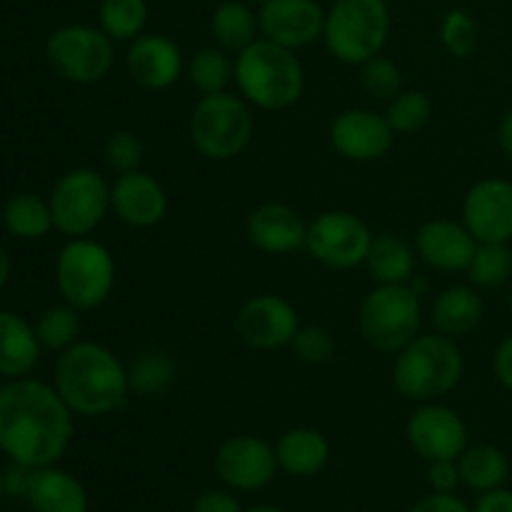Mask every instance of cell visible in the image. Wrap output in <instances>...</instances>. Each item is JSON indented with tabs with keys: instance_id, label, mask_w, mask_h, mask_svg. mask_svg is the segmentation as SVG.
Masks as SVG:
<instances>
[{
	"instance_id": "18",
	"label": "cell",
	"mask_w": 512,
	"mask_h": 512,
	"mask_svg": "<svg viewBox=\"0 0 512 512\" xmlns=\"http://www.w3.org/2000/svg\"><path fill=\"white\" fill-rule=\"evenodd\" d=\"M125 68L140 88L168 90L185 73V58L178 43L168 35L143 33L128 45Z\"/></svg>"
},
{
	"instance_id": "14",
	"label": "cell",
	"mask_w": 512,
	"mask_h": 512,
	"mask_svg": "<svg viewBox=\"0 0 512 512\" xmlns=\"http://www.w3.org/2000/svg\"><path fill=\"white\" fill-rule=\"evenodd\" d=\"M395 130L385 113L368 108H348L330 120L328 143L340 158L350 163L383 160L395 145Z\"/></svg>"
},
{
	"instance_id": "31",
	"label": "cell",
	"mask_w": 512,
	"mask_h": 512,
	"mask_svg": "<svg viewBox=\"0 0 512 512\" xmlns=\"http://www.w3.org/2000/svg\"><path fill=\"white\" fill-rule=\"evenodd\" d=\"M148 25L145 0H100L98 28L113 43H133Z\"/></svg>"
},
{
	"instance_id": "49",
	"label": "cell",
	"mask_w": 512,
	"mask_h": 512,
	"mask_svg": "<svg viewBox=\"0 0 512 512\" xmlns=\"http://www.w3.org/2000/svg\"><path fill=\"white\" fill-rule=\"evenodd\" d=\"M5 495V483H3V470H0V498Z\"/></svg>"
},
{
	"instance_id": "44",
	"label": "cell",
	"mask_w": 512,
	"mask_h": 512,
	"mask_svg": "<svg viewBox=\"0 0 512 512\" xmlns=\"http://www.w3.org/2000/svg\"><path fill=\"white\" fill-rule=\"evenodd\" d=\"M493 373L495 380L503 385L505 390H512V333L500 340L493 355Z\"/></svg>"
},
{
	"instance_id": "50",
	"label": "cell",
	"mask_w": 512,
	"mask_h": 512,
	"mask_svg": "<svg viewBox=\"0 0 512 512\" xmlns=\"http://www.w3.org/2000/svg\"><path fill=\"white\" fill-rule=\"evenodd\" d=\"M250 3H258V5H263V3H265V0H250Z\"/></svg>"
},
{
	"instance_id": "13",
	"label": "cell",
	"mask_w": 512,
	"mask_h": 512,
	"mask_svg": "<svg viewBox=\"0 0 512 512\" xmlns=\"http://www.w3.org/2000/svg\"><path fill=\"white\" fill-rule=\"evenodd\" d=\"M213 468L220 483L238 493L263 490L280 470L275 448L258 435H233L223 440L215 450Z\"/></svg>"
},
{
	"instance_id": "33",
	"label": "cell",
	"mask_w": 512,
	"mask_h": 512,
	"mask_svg": "<svg viewBox=\"0 0 512 512\" xmlns=\"http://www.w3.org/2000/svg\"><path fill=\"white\" fill-rule=\"evenodd\" d=\"M35 333H38L43 350H53V353H63L70 345L78 343L80 335V310L73 308L70 303L50 305L43 310L35 323Z\"/></svg>"
},
{
	"instance_id": "17",
	"label": "cell",
	"mask_w": 512,
	"mask_h": 512,
	"mask_svg": "<svg viewBox=\"0 0 512 512\" xmlns=\"http://www.w3.org/2000/svg\"><path fill=\"white\" fill-rule=\"evenodd\" d=\"M463 223L478 243L512 240V183L505 178H483L463 198Z\"/></svg>"
},
{
	"instance_id": "6",
	"label": "cell",
	"mask_w": 512,
	"mask_h": 512,
	"mask_svg": "<svg viewBox=\"0 0 512 512\" xmlns=\"http://www.w3.org/2000/svg\"><path fill=\"white\" fill-rule=\"evenodd\" d=\"M190 143L203 158L233 160L245 153L255 133V118L243 95H200L188 120Z\"/></svg>"
},
{
	"instance_id": "3",
	"label": "cell",
	"mask_w": 512,
	"mask_h": 512,
	"mask_svg": "<svg viewBox=\"0 0 512 512\" xmlns=\"http://www.w3.org/2000/svg\"><path fill=\"white\" fill-rule=\"evenodd\" d=\"M235 85L253 108L288 110L303 98L305 68L295 50L258 38L235 55Z\"/></svg>"
},
{
	"instance_id": "30",
	"label": "cell",
	"mask_w": 512,
	"mask_h": 512,
	"mask_svg": "<svg viewBox=\"0 0 512 512\" xmlns=\"http://www.w3.org/2000/svg\"><path fill=\"white\" fill-rule=\"evenodd\" d=\"M185 75L200 95L225 93L228 85L235 83V58H230L228 50L218 48V45L200 48L185 63Z\"/></svg>"
},
{
	"instance_id": "43",
	"label": "cell",
	"mask_w": 512,
	"mask_h": 512,
	"mask_svg": "<svg viewBox=\"0 0 512 512\" xmlns=\"http://www.w3.org/2000/svg\"><path fill=\"white\" fill-rule=\"evenodd\" d=\"M410 512H473L453 493H430L410 508Z\"/></svg>"
},
{
	"instance_id": "22",
	"label": "cell",
	"mask_w": 512,
	"mask_h": 512,
	"mask_svg": "<svg viewBox=\"0 0 512 512\" xmlns=\"http://www.w3.org/2000/svg\"><path fill=\"white\" fill-rule=\"evenodd\" d=\"M485 303L473 285H450L435 298L430 320L435 333L445 338H468L480 323H483Z\"/></svg>"
},
{
	"instance_id": "7",
	"label": "cell",
	"mask_w": 512,
	"mask_h": 512,
	"mask_svg": "<svg viewBox=\"0 0 512 512\" xmlns=\"http://www.w3.org/2000/svg\"><path fill=\"white\" fill-rule=\"evenodd\" d=\"M118 265L103 243L88 238H70L55 260V283L65 303L73 308L95 310L113 295Z\"/></svg>"
},
{
	"instance_id": "37",
	"label": "cell",
	"mask_w": 512,
	"mask_h": 512,
	"mask_svg": "<svg viewBox=\"0 0 512 512\" xmlns=\"http://www.w3.org/2000/svg\"><path fill=\"white\" fill-rule=\"evenodd\" d=\"M360 68V88L368 93V98L378 100V103H390L403 93V73H400L398 63L390 60L388 55H375V58L365 60Z\"/></svg>"
},
{
	"instance_id": "16",
	"label": "cell",
	"mask_w": 512,
	"mask_h": 512,
	"mask_svg": "<svg viewBox=\"0 0 512 512\" xmlns=\"http://www.w3.org/2000/svg\"><path fill=\"white\" fill-rule=\"evenodd\" d=\"M260 38L300 50L323 40L325 10L318 0H265L258 10Z\"/></svg>"
},
{
	"instance_id": "11",
	"label": "cell",
	"mask_w": 512,
	"mask_h": 512,
	"mask_svg": "<svg viewBox=\"0 0 512 512\" xmlns=\"http://www.w3.org/2000/svg\"><path fill=\"white\" fill-rule=\"evenodd\" d=\"M373 233L350 210H325L308 223L305 250L330 270H353L365 265Z\"/></svg>"
},
{
	"instance_id": "34",
	"label": "cell",
	"mask_w": 512,
	"mask_h": 512,
	"mask_svg": "<svg viewBox=\"0 0 512 512\" xmlns=\"http://www.w3.org/2000/svg\"><path fill=\"white\" fill-rule=\"evenodd\" d=\"M470 283L478 288H498L512 278L510 243H478L468 270Z\"/></svg>"
},
{
	"instance_id": "39",
	"label": "cell",
	"mask_w": 512,
	"mask_h": 512,
	"mask_svg": "<svg viewBox=\"0 0 512 512\" xmlns=\"http://www.w3.org/2000/svg\"><path fill=\"white\" fill-rule=\"evenodd\" d=\"M103 158L115 175L133 173V170H140V163H143V143L133 130H115L105 140Z\"/></svg>"
},
{
	"instance_id": "35",
	"label": "cell",
	"mask_w": 512,
	"mask_h": 512,
	"mask_svg": "<svg viewBox=\"0 0 512 512\" xmlns=\"http://www.w3.org/2000/svg\"><path fill=\"white\" fill-rule=\"evenodd\" d=\"M385 118H388L395 135L420 133L433 118V100L423 90H403L398 98L388 103Z\"/></svg>"
},
{
	"instance_id": "4",
	"label": "cell",
	"mask_w": 512,
	"mask_h": 512,
	"mask_svg": "<svg viewBox=\"0 0 512 512\" xmlns=\"http://www.w3.org/2000/svg\"><path fill=\"white\" fill-rule=\"evenodd\" d=\"M465 375L458 340L440 333L415 335L393 360V385L413 403H433L453 393Z\"/></svg>"
},
{
	"instance_id": "32",
	"label": "cell",
	"mask_w": 512,
	"mask_h": 512,
	"mask_svg": "<svg viewBox=\"0 0 512 512\" xmlns=\"http://www.w3.org/2000/svg\"><path fill=\"white\" fill-rule=\"evenodd\" d=\"M178 365L165 350H145L128 365L130 390L138 395H163L173 385Z\"/></svg>"
},
{
	"instance_id": "5",
	"label": "cell",
	"mask_w": 512,
	"mask_h": 512,
	"mask_svg": "<svg viewBox=\"0 0 512 512\" xmlns=\"http://www.w3.org/2000/svg\"><path fill=\"white\" fill-rule=\"evenodd\" d=\"M390 35V10L385 0H335L325 10L323 43L343 65H363L383 53Z\"/></svg>"
},
{
	"instance_id": "28",
	"label": "cell",
	"mask_w": 512,
	"mask_h": 512,
	"mask_svg": "<svg viewBox=\"0 0 512 512\" xmlns=\"http://www.w3.org/2000/svg\"><path fill=\"white\" fill-rule=\"evenodd\" d=\"M460 483L468 485L475 493L503 488L510 475V460L500 448L488 443L468 445L458 458Z\"/></svg>"
},
{
	"instance_id": "48",
	"label": "cell",
	"mask_w": 512,
	"mask_h": 512,
	"mask_svg": "<svg viewBox=\"0 0 512 512\" xmlns=\"http://www.w3.org/2000/svg\"><path fill=\"white\" fill-rule=\"evenodd\" d=\"M245 512H285L283 508H275V505H255V508L245 510Z\"/></svg>"
},
{
	"instance_id": "9",
	"label": "cell",
	"mask_w": 512,
	"mask_h": 512,
	"mask_svg": "<svg viewBox=\"0 0 512 512\" xmlns=\"http://www.w3.org/2000/svg\"><path fill=\"white\" fill-rule=\"evenodd\" d=\"M45 60L60 80L93 85L108 78L113 70L115 43L95 25H63L45 43Z\"/></svg>"
},
{
	"instance_id": "20",
	"label": "cell",
	"mask_w": 512,
	"mask_h": 512,
	"mask_svg": "<svg viewBox=\"0 0 512 512\" xmlns=\"http://www.w3.org/2000/svg\"><path fill=\"white\" fill-rule=\"evenodd\" d=\"M478 240L473 238L463 220L433 218L425 220L415 233V253L428 268L443 273H460L468 270L473 260Z\"/></svg>"
},
{
	"instance_id": "38",
	"label": "cell",
	"mask_w": 512,
	"mask_h": 512,
	"mask_svg": "<svg viewBox=\"0 0 512 512\" xmlns=\"http://www.w3.org/2000/svg\"><path fill=\"white\" fill-rule=\"evenodd\" d=\"M290 353L305 365H325L335 358V338L330 330L320 325H300L298 333L290 340Z\"/></svg>"
},
{
	"instance_id": "25",
	"label": "cell",
	"mask_w": 512,
	"mask_h": 512,
	"mask_svg": "<svg viewBox=\"0 0 512 512\" xmlns=\"http://www.w3.org/2000/svg\"><path fill=\"white\" fill-rule=\"evenodd\" d=\"M25 500L33 512H88V493L83 483L73 473L55 465L35 470L33 485Z\"/></svg>"
},
{
	"instance_id": "21",
	"label": "cell",
	"mask_w": 512,
	"mask_h": 512,
	"mask_svg": "<svg viewBox=\"0 0 512 512\" xmlns=\"http://www.w3.org/2000/svg\"><path fill=\"white\" fill-rule=\"evenodd\" d=\"M248 240L268 255H290L305 248L308 223L295 208L285 203H263L250 210L245 220Z\"/></svg>"
},
{
	"instance_id": "12",
	"label": "cell",
	"mask_w": 512,
	"mask_h": 512,
	"mask_svg": "<svg viewBox=\"0 0 512 512\" xmlns=\"http://www.w3.org/2000/svg\"><path fill=\"white\" fill-rule=\"evenodd\" d=\"M405 438L415 455L433 463V460H458L468 448V425L458 410L433 400L418 403L405 423Z\"/></svg>"
},
{
	"instance_id": "2",
	"label": "cell",
	"mask_w": 512,
	"mask_h": 512,
	"mask_svg": "<svg viewBox=\"0 0 512 512\" xmlns=\"http://www.w3.org/2000/svg\"><path fill=\"white\" fill-rule=\"evenodd\" d=\"M55 390L80 418L118 413L130 400L128 365L105 345L78 340L55 363Z\"/></svg>"
},
{
	"instance_id": "8",
	"label": "cell",
	"mask_w": 512,
	"mask_h": 512,
	"mask_svg": "<svg viewBox=\"0 0 512 512\" xmlns=\"http://www.w3.org/2000/svg\"><path fill=\"white\" fill-rule=\"evenodd\" d=\"M423 305L420 295L403 285H375L358 310V330L365 343L380 353H398L420 335Z\"/></svg>"
},
{
	"instance_id": "15",
	"label": "cell",
	"mask_w": 512,
	"mask_h": 512,
	"mask_svg": "<svg viewBox=\"0 0 512 512\" xmlns=\"http://www.w3.org/2000/svg\"><path fill=\"white\" fill-rule=\"evenodd\" d=\"M300 328V315L290 300L275 293H260L245 300L235 315L238 338L253 350L288 348Z\"/></svg>"
},
{
	"instance_id": "27",
	"label": "cell",
	"mask_w": 512,
	"mask_h": 512,
	"mask_svg": "<svg viewBox=\"0 0 512 512\" xmlns=\"http://www.w3.org/2000/svg\"><path fill=\"white\" fill-rule=\"evenodd\" d=\"M210 35L215 45L228 50L230 55L243 53L260 38L258 13L240 0H225L210 15Z\"/></svg>"
},
{
	"instance_id": "24",
	"label": "cell",
	"mask_w": 512,
	"mask_h": 512,
	"mask_svg": "<svg viewBox=\"0 0 512 512\" xmlns=\"http://www.w3.org/2000/svg\"><path fill=\"white\" fill-rule=\"evenodd\" d=\"M275 455H278V468L283 473L293 475V478H313L328 465L330 443L320 430L298 425L280 435Z\"/></svg>"
},
{
	"instance_id": "42",
	"label": "cell",
	"mask_w": 512,
	"mask_h": 512,
	"mask_svg": "<svg viewBox=\"0 0 512 512\" xmlns=\"http://www.w3.org/2000/svg\"><path fill=\"white\" fill-rule=\"evenodd\" d=\"M190 512H243L240 508L238 498L228 490H205L203 495H198L193 503V510Z\"/></svg>"
},
{
	"instance_id": "10",
	"label": "cell",
	"mask_w": 512,
	"mask_h": 512,
	"mask_svg": "<svg viewBox=\"0 0 512 512\" xmlns=\"http://www.w3.org/2000/svg\"><path fill=\"white\" fill-rule=\"evenodd\" d=\"M48 203L55 230L68 238H88L110 213V185L98 170L73 168L55 183Z\"/></svg>"
},
{
	"instance_id": "26",
	"label": "cell",
	"mask_w": 512,
	"mask_h": 512,
	"mask_svg": "<svg viewBox=\"0 0 512 512\" xmlns=\"http://www.w3.org/2000/svg\"><path fill=\"white\" fill-rule=\"evenodd\" d=\"M415 263H418V253H415V245H410L408 240H403L395 233L373 235L368 258H365V268H368L370 278L375 283H410L415 278Z\"/></svg>"
},
{
	"instance_id": "51",
	"label": "cell",
	"mask_w": 512,
	"mask_h": 512,
	"mask_svg": "<svg viewBox=\"0 0 512 512\" xmlns=\"http://www.w3.org/2000/svg\"><path fill=\"white\" fill-rule=\"evenodd\" d=\"M508 303H510V313H512V290H510V300H508Z\"/></svg>"
},
{
	"instance_id": "1",
	"label": "cell",
	"mask_w": 512,
	"mask_h": 512,
	"mask_svg": "<svg viewBox=\"0 0 512 512\" xmlns=\"http://www.w3.org/2000/svg\"><path fill=\"white\" fill-rule=\"evenodd\" d=\"M75 413L55 385L13 378L0 385V450L15 463L48 468L73 440Z\"/></svg>"
},
{
	"instance_id": "19",
	"label": "cell",
	"mask_w": 512,
	"mask_h": 512,
	"mask_svg": "<svg viewBox=\"0 0 512 512\" xmlns=\"http://www.w3.org/2000/svg\"><path fill=\"white\" fill-rule=\"evenodd\" d=\"M110 213L130 228H153L168 213V193L145 170H133L110 185Z\"/></svg>"
},
{
	"instance_id": "45",
	"label": "cell",
	"mask_w": 512,
	"mask_h": 512,
	"mask_svg": "<svg viewBox=\"0 0 512 512\" xmlns=\"http://www.w3.org/2000/svg\"><path fill=\"white\" fill-rule=\"evenodd\" d=\"M473 512H512V490L503 485V488L480 493L478 503L473 505Z\"/></svg>"
},
{
	"instance_id": "46",
	"label": "cell",
	"mask_w": 512,
	"mask_h": 512,
	"mask_svg": "<svg viewBox=\"0 0 512 512\" xmlns=\"http://www.w3.org/2000/svg\"><path fill=\"white\" fill-rule=\"evenodd\" d=\"M498 145L505 158L512 160V108L505 110L498 123Z\"/></svg>"
},
{
	"instance_id": "41",
	"label": "cell",
	"mask_w": 512,
	"mask_h": 512,
	"mask_svg": "<svg viewBox=\"0 0 512 512\" xmlns=\"http://www.w3.org/2000/svg\"><path fill=\"white\" fill-rule=\"evenodd\" d=\"M35 470L38 468H30V465L10 460L8 468L3 470L5 495H13V498H28L30 485H33V478H35Z\"/></svg>"
},
{
	"instance_id": "23",
	"label": "cell",
	"mask_w": 512,
	"mask_h": 512,
	"mask_svg": "<svg viewBox=\"0 0 512 512\" xmlns=\"http://www.w3.org/2000/svg\"><path fill=\"white\" fill-rule=\"evenodd\" d=\"M38 333L13 310H0V375L8 380L28 378L40 360Z\"/></svg>"
},
{
	"instance_id": "47",
	"label": "cell",
	"mask_w": 512,
	"mask_h": 512,
	"mask_svg": "<svg viewBox=\"0 0 512 512\" xmlns=\"http://www.w3.org/2000/svg\"><path fill=\"white\" fill-rule=\"evenodd\" d=\"M8 278H10V258L8 253H5L3 245H0V288L8 283Z\"/></svg>"
},
{
	"instance_id": "29",
	"label": "cell",
	"mask_w": 512,
	"mask_h": 512,
	"mask_svg": "<svg viewBox=\"0 0 512 512\" xmlns=\"http://www.w3.org/2000/svg\"><path fill=\"white\" fill-rule=\"evenodd\" d=\"M3 225L18 240H40L55 228L50 203L35 193H18L5 203Z\"/></svg>"
},
{
	"instance_id": "40",
	"label": "cell",
	"mask_w": 512,
	"mask_h": 512,
	"mask_svg": "<svg viewBox=\"0 0 512 512\" xmlns=\"http://www.w3.org/2000/svg\"><path fill=\"white\" fill-rule=\"evenodd\" d=\"M458 483V460H433V463H428V485L433 493H455Z\"/></svg>"
},
{
	"instance_id": "36",
	"label": "cell",
	"mask_w": 512,
	"mask_h": 512,
	"mask_svg": "<svg viewBox=\"0 0 512 512\" xmlns=\"http://www.w3.org/2000/svg\"><path fill=\"white\" fill-rule=\"evenodd\" d=\"M438 38L443 43V48L448 50L453 58L465 60L478 50L480 43V28L478 20L473 18V13L463 8H453L443 15L438 28Z\"/></svg>"
}]
</instances>
